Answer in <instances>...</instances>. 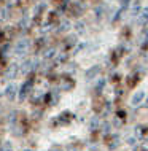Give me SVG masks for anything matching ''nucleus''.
I'll list each match as a JSON object with an SVG mask.
<instances>
[{
  "mask_svg": "<svg viewBox=\"0 0 148 151\" xmlns=\"http://www.w3.org/2000/svg\"><path fill=\"white\" fill-rule=\"evenodd\" d=\"M22 151H32V150H29V148H26V150H22Z\"/></svg>",
  "mask_w": 148,
  "mask_h": 151,
  "instance_id": "obj_27",
  "label": "nucleus"
},
{
  "mask_svg": "<svg viewBox=\"0 0 148 151\" xmlns=\"http://www.w3.org/2000/svg\"><path fill=\"white\" fill-rule=\"evenodd\" d=\"M18 70H19L18 64H11L10 67L6 68V72H5V76H6V78H14V76L18 75Z\"/></svg>",
  "mask_w": 148,
  "mask_h": 151,
  "instance_id": "obj_6",
  "label": "nucleus"
},
{
  "mask_svg": "<svg viewBox=\"0 0 148 151\" xmlns=\"http://www.w3.org/2000/svg\"><path fill=\"white\" fill-rule=\"evenodd\" d=\"M30 89H32V80H27L26 83L21 86V91H19V100H24L27 97V94L30 92Z\"/></svg>",
  "mask_w": 148,
  "mask_h": 151,
  "instance_id": "obj_2",
  "label": "nucleus"
},
{
  "mask_svg": "<svg viewBox=\"0 0 148 151\" xmlns=\"http://www.w3.org/2000/svg\"><path fill=\"white\" fill-rule=\"evenodd\" d=\"M137 24H139V26H147V24H148V6L147 8H142V11L139 13Z\"/></svg>",
  "mask_w": 148,
  "mask_h": 151,
  "instance_id": "obj_3",
  "label": "nucleus"
},
{
  "mask_svg": "<svg viewBox=\"0 0 148 151\" xmlns=\"http://www.w3.org/2000/svg\"><path fill=\"white\" fill-rule=\"evenodd\" d=\"M143 43H148V29H145V32L142 34V45Z\"/></svg>",
  "mask_w": 148,
  "mask_h": 151,
  "instance_id": "obj_18",
  "label": "nucleus"
},
{
  "mask_svg": "<svg viewBox=\"0 0 148 151\" xmlns=\"http://www.w3.org/2000/svg\"><path fill=\"white\" fill-rule=\"evenodd\" d=\"M143 99H145V92H143V91H137L132 96V105H134V107L140 105L142 102H143Z\"/></svg>",
  "mask_w": 148,
  "mask_h": 151,
  "instance_id": "obj_5",
  "label": "nucleus"
},
{
  "mask_svg": "<svg viewBox=\"0 0 148 151\" xmlns=\"http://www.w3.org/2000/svg\"><path fill=\"white\" fill-rule=\"evenodd\" d=\"M29 46H30V42L29 40H19L18 43H16V46H14V52L16 54H24V52H27V50H29Z\"/></svg>",
  "mask_w": 148,
  "mask_h": 151,
  "instance_id": "obj_1",
  "label": "nucleus"
},
{
  "mask_svg": "<svg viewBox=\"0 0 148 151\" xmlns=\"http://www.w3.org/2000/svg\"><path fill=\"white\" fill-rule=\"evenodd\" d=\"M127 143H129L131 146H134L135 145V138L134 137H129V138H127Z\"/></svg>",
  "mask_w": 148,
  "mask_h": 151,
  "instance_id": "obj_22",
  "label": "nucleus"
},
{
  "mask_svg": "<svg viewBox=\"0 0 148 151\" xmlns=\"http://www.w3.org/2000/svg\"><path fill=\"white\" fill-rule=\"evenodd\" d=\"M51 151H62V150H61V148H57V146H54V148H53Z\"/></svg>",
  "mask_w": 148,
  "mask_h": 151,
  "instance_id": "obj_25",
  "label": "nucleus"
},
{
  "mask_svg": "<svg viewBox=\"0 0 148 151\" xmlns=\"http://www.w3.org/2000/svg\"><path fill=\"white\" fill-rule=\"evenodd\" d=\"M42 2H45V0H42Z\"/></svg>",
  "mask_w": 148,
  "mask_h": 151,
  "instance_id": "obj_28",
  "label": "nucleus"
},
{
  "mask_svg": "<svg viewBox=\"0 0 148 151\" xmlns=\"http://www.w3.org/2000/svg\"><path fill=\"white\" fill-rule=\"evenodd\" d=\"M11 148H13V146H11V142H3L2 143V148H0V151H11Z\"/></svg>",
  "mask_w": 148,
  "mask_h": 151,
  "instance_id": "obj_13",
  "label": "nucleus"
},
{
  "mask_svg": "<svg viewBox=\"0 0 148 151\" xmlns=\"http://www.w3.org/2000/svg\"><path fill=\"white\" fill-rule=\"evenodd\" d=\"M104 86H105V78H100V80H99V83H97V86H96V91L100 92L102 89H104Z\"/></svg>",
  "mask_w": 148,
  "mask_h": 151,
  "instance_id": "obj_14",
  "label": "nucleus"
},
{
  "mask_svg": "<svg viewBox=\"0 0 148 151\" xmlns=\"http://www.w3.org/2000/svg\"><path fill=\"white\" fill-rule=\"evenodd\" d=\"M54 56H56V48H48V50L43 52V58L45 59H53Z\"/></svg>",
  "mask_w": 148,
  "mask_h": 151,
  "instance_id": "obj_9",
  "label": "nucleus"
},
{
  "mask_svg": "<svg viewBox=\"0 0 148 151\" xmlns=\"http://www.w3.org/2000/svg\"><path fill=\"white\" fill-rule=\"evenodd\" d=\"M135 134H137L139 138H143V127L142 126H137V127H135Z\"/></svg>",
  "mask_w": 148,
  "mask_h": 151,
  "instance_id": "obj_17",
  "label": "nucleus"
},
{
  "mask_svg": "<svg viewBox=\"0 0 148 151\" xmlns=\"http://www.w3.org/2000/svg\"><path fill=\"white\" fill-rule=\"evenodd\" d=\"M99 72H100V65H94L92 68H89V70L86 72V80H92Z\"/></svg>",
  "mask_w": 148,
  "mask_h": 151,
  "instance_id": "obj_7",
  "label": "nucleus"
},
{
  "mask_svg": "<svg viewBox=\"0 0 148 151\" xmlns=\"http://www.w3.org/2000/svg\"><path fill=\"white\" fill-rule=\"evenodd\" d=\"M140 11H142L140 5H139V3H134L132 8H131V16H137L139 13H140Z\"/></svg>",
  "mask_w": 148,
  "mask_h": 151,
  "instance_id": "obj_10",
  "label": "nucleus"
},
{
  "mask_svg": "<svg viewBox=\"0 0 148 151\" xmlns=\"http://www.w3.org/2000/svg\"><path fill=\"white\" fill-rule=\"evenodd\" d=\"M32 64H34V60H24L22 65H21V72L22 73H29L32 68H34V65H32Z\"/></svg>",
  "mask_w": 148,
  "mask_h": 151,
  "instance_id": "obj_8",
  "label": "nucleus"
},
{
  "mask_svg": "<svg viewBox=\"0 0 148 151\" xmlns=\"http://www.w3.org/2000/svg\"><path fill=\"white\" fill-rule=\"evenodd\" d=\"M129 2H131V0H120V3H121V8H123V10H124V8H127Z\"/></svg>",
  "mask_w": 148,
  "mask_h": 151,
  "instance_id": "obj_21",
  "label": "nucleus"
},
{
  "mask_svg": "<svg viewBox=\"0 0 148 151\" xmlns=\"http://www.w3.org/2000/svg\"><path fill=\"white\" fill-rule=\"evenodd\" d=\"M69 29H70V21H67V19H64V21L61 22V27H59V30L65 32V30H69Z\"/></svg>",
  "mask_w": 148,
  "mask_h": 151,
  "instance_id": "obj_12",
  "label": "nucleus"
},
{
  "mask_svg": "<svg viewBox=\"0 0 148 151\" xmlns=\"http://www.w3.org/2000/svg\"><path fill=\"white\" fill-rule=\"evenodd\" d=\"M75 27H77V30L80 32V34H81V32H84V24L83 22H77Z\"/></svg>",
  "mask_w": 148,
  "mask_h": 151,
  "instance_id": "obj_19",
  "label": "nucleus"
},
{
  "mask_svg": "<svg viewBox=\"0 0 148 151\" xmlns=\"http://www.w3.org/2000/svg\"><path fill=\"white\" fill-rule=\"evenodd\" d=\"M75 42H77V37H75V35H70V37H69V42H67V45L70 46V45H75Z\"/></svg>",
  "mask_w": 148,
  "mask_h": 151,
  "instance_id": "obj_20",
  "label": "nucleus"
},
{
  "mask_svg": "<svg viewBox=\"0 0 148 151\" xmlns=\"http://www.w3.org/2000/svg\"><path fill=\"white\" fill-rule=\"evenodd\" d=\"M2 19H6V8H3L2 10V16H0Z\"/></svg>",
  "mask_w": 148,
  "mask_h": 151,
  "instance_id": "obj_24",
  "label": "nucleus"
},
{
  "mask_svg": "<svg viewBox=\"0 0 148 151\" xmlns=\"http://www.w3.org/2000/svg\"><path fill=\"white\" fill-rule=\"evenodd\" d=\"M102 134H104V135H108L110 134V124L108 122H104V124H102Z\"/></svg>",
  "mask_w": 148,
  "mask_h": 151,
  "instance_id": "obj_15",
  "label": "nucleus"
},
{
  "mask_svg": "<svg viewBox=\"0 0 148 151\" xmlns=\"http://www.w3.org/2000/svg\"><path fill=\"white\" fill-rule=\"evenodd\" d=\"M89 127H91V130H97V129H99V118H97V116H94L92 119H91Z\"/></svg>",
  "mask_w": 148,
  "mask_h": 151,
  "instance_id": "obj_11",
  "label": "nucleus"
},
{
  "mask_svg": "<svg viewBox=\"0 0 148 151\" xmlns=\"http://www.w3.org/2000/svg\"><path fill=\"white\" fill-rule=\"evenodd\" d=\"M118 145H120V138H118V137H113L112 143H110V150H115Z\"/></svg>",
  "mask_w": 148,
  "mask_h": 151,
  "instance_id": "obj_16",
  "label": "nucleus"
},
{
  "mask_svg": "<svg viewBox=\"0 0 148 151\" xmlns=\"http://www.w3.org/2000/svg\"><path fill=\"white\" fill-rule=\"evenodd\" d=\"M142 151H148V138L145 142H143V145H142Z\"/></svg>",
  "mask_w": 148,
  "mask_h": 151,
  "instance_id": "obj_23",
  "label": "nucleus"
},
{
  "mask_svg": "<svg viewBox=\"0 0 148 151\" xmlns=\"http://www.w3.org/2000/svg\"><path fill=\"white\" fill-rule=\"evenodd\" d=\"M145 107L148 108V97H147V100H145Z\"/></svg>",
  "mask_w": 148,
  "mask_h": 151,
  "instance_id": "obj_26",
  "label": "nucleus"
},
{
  "mask_svg": "<svg viewBox=\"0 0 148 151\" xmlns=\"http://www.w3.org/2000/svg\"><path fill=\"white\" fill-rule=\"evenodd\" d=\"M14 96H16V84L10 83V84L6 86V89H5V97H6L8 100H13Z\"/></svg>",
  "mask_w": 148,
  "mask_h": 151,
  "instance_id": "obj_4",
  "label": "nucleus"
}]
</instances>
